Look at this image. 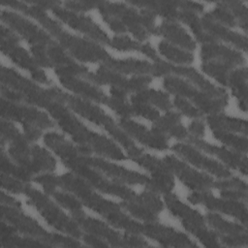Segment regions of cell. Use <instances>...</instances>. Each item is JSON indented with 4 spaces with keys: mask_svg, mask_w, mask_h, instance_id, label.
Returning a JSON list of instances; mask_svg holds the SVG:
<instances>
[{
    "mask_svg": "<svg viewBox=\"0 0 248 248\" xmlns=\"http://www.w3.org/2000/svg\"><path fill=\"white\" fill-rule=\"evenodd\" d=\"M59 185L62 188L75 193L84 202L86 206L102 214L111 224L125 229L131 233L141 232L142 225L124 215L116 203L107 201L92 192L88 184L80 178L75 177L71 174H65L59 178Z\"/></svg>",
    "mask_w": 248,
    "mask_h": 248,
    "instance_id": "cell-1",
    "label": "cell"
},
{
    "mask_svg": "<svg viewBox=\"0 0 248 248\" xmlns=\"http://www.w3.org/2000/svg\"><path fill=\"white\" fill-rule=\"evenodd\" d=\"M165 202L170 211L180 219L185 229L195 234L204 245L209 247L220 246L217 234L206 229L204 220L199 212L191 209L170 193L165 194Z\"/></svg>",
    "mask_w": 248,
    "mask_h": 248,
    "instance_id": "cell-2",
    "label": "cell"
},
{
    "mask_svg": "<svg viewBox=\"0 0 248 248\" xmlns=\"http://www.w3.org/2000/svg\"><path fill=\"white\" fill-rule=\"evenodd\" d=\"M164 86L170 92L178 94L179 97L191 99L202 112L217 113L228 103V98L213 97L202 90H198L194 85L177 77L165 78Z\"/></svg>",
    "mask_w": 248,
    "mask_h": 248,
    "instance_id": "cell-3",
    "label": "cell"
},
{
    "mask_svg": "<svg viewBox=\"0 0 248 248\" xmlns=\"http://www.w3.org/2000/svg\"><path fill=\"white\" fill-rule=\"evenodd\" d=\"M24 193L29 198L31 204L38 209L48 224L55 227L58 231L67 232L74 237L78 238L81 236V232L78 225L68 218L57 206H55L47 197L28 185Z\"/></svg>",
    "mask_w": 248,
    "mask_h": 248,
    "instance_id": "cell-4",
    "label": "cell"
},
{
    "mask_svg": "<svg viewBox=\"0 0 248 248\" xmlns=\"http://www.w3.org/2000/svg\"><path fill=\"white\" fill-rule=\"evenodd\" d=\"M56 37L58 38L61 46L66 47L71 54L81 61L106 62L110 58L103 47L88 40L75 37L63 30H61Z\"/></svg>",
    "mask_w": 248,
    "mask_h": 248,
    "instance_id": "cell-5",
    "label": "cell"
},
{
    "mask_svg": "<svg viewBox=\"0 0 248 248\" xmlns=\"http://www.w3.org/2000/svg\"><path fill=\"white\" fill-rule=\"evenodd\" d=\"M2 49L15 63L30 71L32 77L36 80L42 83H49L45 73L38 68L35 59H32L26 50L16 45V38L15 35L9 29H5L4 26L2 27Z\"/></svg>",
    "mask_w": 248,
    "mask_h": 248,
    "instance_id": "cell-6",
    "label": "cell"
},
{
    "mask_svg": "<svg viewBox=\"0 0 248 248\" xmlns=\"http://www.w3.org/2000/svg\"><path fill=\"white\" fill-rule=\"evenodd\" d=\"M188 200L194 203L201 202L209 209L219 210L223 213L232 215L240 220V222L244 226H246L247 224V207L246 204L241 201L230 199H216L212 195L207 194L204 191H199L191 194L188 197Z\"/></svg>",
    "mask_w": 248,
    "mask_h": 248,
    "instance_id": "cell-7",
    "label": "cell"
},
{
    "mask_svg": "<svg viewBox=\"0 0 248 248\" xmlns=\"http://www.w3.org/2000/svg\"><path fill=\"white\" fill-rule=\"evenodd\" d=\"M163 161L169 170L175 173L189 188L197 191H205L210 187H214L215 181L211 177L191 169L175 157L166 156Z\"/></svg>",
    "mask_w": 248,
    "mask_h": 248,
    "instance_id": "cell-8",
    "label": "cell"
},
{
    "mask_svg": "<svg viewBox=\"0 0 248 248\" xmlns=\"http://www.w3.org/2000/svg\"><path fill=\"white\" fill-rule=\"evenodd\" d=\"M52 11L58 18L66 22L74 29L85 33L91 39L109 45L110 40L108 39L107 34L89 17L76 14L75 12L67 8H62L59 5H56L54 8H52Z\"/></svg>",
    "mask_w": 248,
    "mask_h": 248,
    "instance_id": "cell-9",
    "label": "cell"
},
{
    "mask_svg": "<svg viewBox=\"0 0 248 248\" xmlns=\"http://www.w3.org/2000/svg\"><path fill=\"white\" fill-rule=\"evenodd\" d=\"M2 19L33 46H47L53 43L46 32L19 15L3 10Z\"/></svg>",
    "mask_w": 248,
    "mask_h": 248,
    "instance_id": "cell-10",
    "label": "cell"
},
{
    "mask_svg": "<svg viewBox=\"0 0 248 248\" xmlns=\"http://www.w3.org/2000/svg\"><path fill=\"white\" fill-rule=\"evenodd\" d=\"M172 150L184 158L186 161L190 162L191 164L195 165L196 167L205 170L220 179H226L231 177V171L224 167L222 164L209 159L208 157L202 154L198 149L195 147L185 144V143H176L173 145Z\"/></svg>",
    "mask_w": 248,
    "mask_h": 248,
    "instance_id": "cell-11",
    "label": "cell"
},
{
    "mask_svg": "<svg viewBox=\"0 0 248 248\" xmlns=\"http://www.w3.org/2000/svg\"><path fill=\"white\" fill-rule=\"evenodd\" d=\"M82 160L92 168L98 169L106 173L108 176L113 178V181L117 180L118 182L128 184H144L146 186L150 181V178L141 173L128 170L120 166L111 164L100 158L82 155Z\"/></svg>",
    "mask_w": 248,
    "mask_h": 248,
    "instance_id": "cell-12",
    "label": "cell"
},
{
    "mask_svg": "<svg viewBox=\"0 0 248 248\" xmlns=\"http://www.w3.org/2000/svg\"><path fill=\"white\" fill-rule=\"evenodd\" d=\"M3 115H7L16 121L22 123V125H33L40 129H46L53 126L49 117L33 108H27L12 103L9 100L2 101Z\"/></svg>",
    "mask_w": 248,
    "mask_h": 248,
    "instance_id": "cell-13",
    "label": "cell"
},
{
    "mask_svg": "<svg viewBox=\"0 0 248 248\" xmlns=\"http://www.w3.org/2000/svg\"><path fill=\"white\" fill-rule=\"evenodd\" d=\"M57 100L61 103H66L70 108H72L76 112L80 114L81 116L85 117L91 122H94L97 125L103 126L106 130H108L114 121L107 115L100 108L94 106L88 101L81 100L79 98L58 92Z\"/></svg>",
    "mask_w": 248,
    "mask_h": 248,
    "instance_id": "cell-14",
    "label": "cell"
},
{
    "mask_svg": "<svg viewBox=\"0 0 248 248\" xmlns=\"http://www.w3.org/2000/svg\"><path fill=\"white\" fill-rule=\"evenodd\" d=\"M120 125L128 134L136 138L139 141L146 146L156 149H166L168 147V140L164 134L158 131H149L144 126L138 124L127 117H122Z\"/></svg>",
    "mask_w": 248,
    "mask_h": 248,
    "instance_id": "cell-15",
    "label": "cell"
},
{
    "mask_svg": "<svg viewBox=\"0 0 248 248\" xmlns=\"http://www.w3.org/2000/svg\"><path fill=\"white\" fill-rule=\"evenodd\" d=\"M189 140L194 145L198 146L203 151L209 154L216 155L218 158H220L224 163H226L231 168L238 170L244 174L247 173V158L245 155H242L239 152H232L227 148L211 145L198 138L189 137Z\"/></svg>",
    "mask_w": 248,
    "mask_h": 248,
    "instance_id": "cell-16",
    "label": "cell"
},
{
    "mask_svg": "<svg viewBox=\"0 0 248 248\" xmlns=\"http://www.w3.org/2000/svg\"><path fill=\"white\" fill-rule=\"evenodd\" d=\"M141 232L167 246H196L185 234L177 232L172 229L154 224V222L142 225Z\"/></svg>",
    "mask_w": 248,
    "mask_h": 248,
    "instance_id": "cell-17",
    "label": "cell"
},
{
    "mask_svg": "<svg viewBox=\"0 0 248 248\" xmlns=\"http://www.w3.org/2000/svg\"><path fill=\"white\" fill-rule=\"evenodd\" d=\"M2 215L4 218L7 219L8 222L13 224L15 227H16L18 230H20L22 232L29 233L34 236L41 237L42 240L46 243H48V237L50 234H48L42 227L38 225L37 222H35L33 219L23 215L20 211L16 209V207H9V205L2 207Z\"/></svg>",
    "mask_w": 248,
    "mask_h": 248,
    "instance_id": "cell-18",
    "label": "cell"
},
{
    "mask_svg": "<svg viewBox=\"0 0 248 248\" xmlns=\"http://www.w3.org/2000/svg\"><path fill=\"white\" fill-rule=\"evenodd\" d=\"M201 53L203 61H216L231 68L244 62L243 56L236 50L214 43L204 44Z\"/></svg>",
    "mask_w": 248,
    "mask_h": 248,
    "instance_id": "cell-19",
    "label": "cell"
},
{
    "mask_svg": "<svg viewBox=\"0 0 248 248\" xmlns=\"http://www.w3.org/2000/svg\"><path fill=\"white\" fill-rule=\"evenodd\" d=\"M201 22L203 30L214 39L220 38L227 42L233 44L235 46L240 47L243 50H247V38L239 33L233 32L226 28L221 23H218L209 15L204 16L201 18Z\"/></svg>",
    "mask_w": 248,
    "mask_h": 248,
    "instance_id": "cell-20",
    "label": "cell"
},
{
    "mask_svg": "<svg viewBox=\"0 0 248 248\" xmlns=\"http://www.w3.org/2000/svg\"><path fill=\"white\" fill-rule=\"evenodd\" d=\"M79 225L90 234H95L96 236H99L101 238H104L108 240L111 245H117V246H124L127 245L125 234L121 235L118 232H114L110 228H108L104 223H101L98 220L89 218L84 216V214L79 215L78 217H75Z\"/></svg>",
    "mask_w": 248,
    "mask_h": 248,
    "instance_id": "cell-21",
    "label": "cell"
},
{
    "mask_svg": "<svg viewBox=\"0 0 248 248\" xmlns=\"http://www.w3.org/2000/svg\"><path fill=\"white\" fill-rule=\"evenodd\" d=\"M157 34L163 35L165 38L179 46L180 47L186 48L188 50H192L195 48V42L190 37V35L185 31L183 27H181L178 23L173 20H166L163 22L157 29Z\"/></svg>",
    "mask_w": 248,
    "mask_h": 248,
    "instance_id": "cell-22",
    "label": "cell"
},
{
    "mask_svg": "<svg viewBox=\"0 0 248 248\" xmlns=\"http://www.w3.org/2000/svg\"><path fill=\"white\" fill-rule=\"evenodd\" d=\"M170 73H174L178 76H183L190 79L194 84L198 85L200 89L216 98H228L227 93L220 87L212 85L207 79L202 77L197 71L183 66H173L170 64Z\"/></svg>",
    "mask_w": 248,
    "mask_h": 248,
    "instance_id": "cell-23",
    "label": "cell"
},
{
    "mask_svg": "<svg viewBox=\"0 0 248 248\" xmlns=\"http://www.w3.org/2000/svg\"><path fill=\"white\" fill-rule=\"evenodd\" d=\"M59 78L60 81L62 82V84H64V86L76 93L82 95L83 97H87L91 100L102 102L105 104H107L108 101V97H107L96 86L86 83L83 80L76 78L75 76H59Z\"/></svg>",
    "mask_w": 248,
    "mask_h": 248,
    "instance_id": "cell-24",
    "label": "cell"
},
{
    "mask_svg": "<svg viewBox=\"0 0 248 248\" xmlns=\"http://www.w3.org/2000/svg\"><path fill=\"white\" fill-rule=\"evenodd\" d=\"M104 66L117 73L135 74L139 76L154 73V64H150L146 61H140L135 59L116 61L109 58L105 62Z\"/></svg>",
    "mask_w": 248,
    "mask_h": 248,
    "instance_id": "cell-25",
    "label": "cell"
},
{
    "mask_svg": "<svg viewBox=\"0 0 248 248\" xmlns=\"http://www.w3.org/2000/svg\"><path fill=\"white\" fill-rule=\"evenodd\" d=\"M45 142L58 154L63 161L71 160L81 154L79 147H75L57 133H48L45 136Z\"/></svg>",
    "mask_w": 248,
    "mask_h": 248,
    "instance_id": "cell-26",
    "label": "cell"
},
{
    "mask_svg": "<svg viewBox=\"0 0 248 248\" xmlns=\"http://www.w3.org/2000/svg\"><path fill=\"white\" fill-rule=\"evenodd\" d=\"M207 122L212 131H225L231 133L240 132L245 136L247 134V123L245 120L214 113L207 117Z\"/></svg>",
    "mask_w": 248,
    "mask_h": 248,
    "instance_id": "cell-27",
    "label": "cell"
},
{
    "mask_svg": "<svg viewBox=\"0 0 248 248\" xmlns=\"http://www.w3.org/2000/svg\"><path fill=\"white\" fill-rule=\"evenodd\" d=\"M232 87V93L239 100L240 108L246 110L247 108V70L245 68L230 72L228 84Z\"/></svg>",
    "mask_w": 248,
    "mask_h": 248,
    "instance_id": "cell-28",
    "label": "cell"
},
{
    "mask_svg": "<svg viewBox=\"0 0 248 248\" xmlns=\"http://www.w3.org/2000/svg\"><path fill=\"white\" fill-rule=\"evenodd\" d=\"M179 119L180 117L177 113L169 112L155 120V130L162 134L169 133L177 139H185L188 136L187 131L179 123Z\"/></svg>",
    "mask_w": 248,
    "mask_h": 248,
    "instance_id": "cell-29",
    "label": "cell"
},
{
    "mask_svg": "<svg viewBox=\"0 0 248 248\" xmlns=\"http://www.w3.org/2000/svg\"><path fill=\"white\" fill-rule=\"evenodd\" d=\"M132 102H141L146 104H152L162 109H169L171 107L170 100L168 94L153 91V90H140L131 98Z\"/></svg>",
    "mask_w": 248,
    "mask_h": 248,
    "instance_id": "cell-30",
    "label": "cell"
},
{
    "mask_svg": "<svg viewBox=\"0 0 248 248\" xmlns=\"http://www.w3.org/2000/svg\"><path fill=\"white\" fill-rule=\"evenodd\" d=\"M33 172L51 171L55 167V161L49 153L39 146L31 148Z\"/></svg>",
    "mask_w": 248,
    "mask_h": 248,
    "instance_id": "cell-31",
    "label": "cell"
},
{
    "mask_svg": "<svg viewBox=\"0 0 248 248\" xmlns=\"http://www.w3.org/2000/svg\"><path fill=\"white\" fill-rule=\"evenodd\" d=\"M207 221L216 231L224 234L231 235V234H240V233L247 232L245 227L228 222L227 220L223 219L221 216L214 213H209L207 215Z\"/></svg>",
    "mask_w": 248,
    "mask_h": 248,
    "instance_id": "cell-32",
    "label": "cell"
},
{
    "mask_svg": "<svg viewBox=\"0 0 248 248\" xmlns=\"http://www.w3.org/2000/svg\"><path fill=\"white\" fill-rule=\"evenodd\" d=\"M161 53L170 61L179 64H189L193 61L194 57L190 52L183 50L177 46H174L167 42H162L159 45Z\"/></svg>",
    "mask_w": 248,
    "mask_h": 248,
    "instance_id": "cell-33",
    "label": "cell"
},
{
    "mask_svg": "<svg viewBox=\"0 0 248 248\" xmlns=\"http://www.w3.org/2000/svg\"><path fill=\"white\" fill-rule=\"evenodd\" d=\"M202 69L209 76L217 79L221 84H228V78L230 75L231 67L216 61H203Z\"/></svg>",
    "mask_w": 248,
    "mask_h": 248,
    "instance_id": "cell-34",
    "label": "cell"
},
{
    "mask_svg": "<svg viewBox=\"0 0 248 248\" xmlns=\"http://www.w3.org/2000/svg\"><path fill=\"white\" fill-rule=\"evenodd\" d=\"M216 139L223 141L225 144L233 148L236 152L246 153L247 151V139L246 137H239L231 132L213 131Z\"/></svg>",
    "mask_w": 248,
    "mask_h": 248,
    "instance_id": "cell-35",
    "label": "cell"
},
{
    "mask_svg": "<svg viewBox=\"0 0 248 248\" xmlns=\"http://www.w3.org/2000/svg\"><path fill=\"white\" fill-rule=\"evenodd\" d=\"M122 206L132 215L140 218V220H143L147 223H153L156 221V213L133 200L125 201L124 202H122Z\"/></svg>",
    "mask_w": 248,
    "mask_h": 248,
    "instance_id": "cell-36",
    "label": "cell"
},
{
    "mask_svg": "<svg viewBox=\"0 0 248 248\" xmlns=\"http://www.w3.org/2000/svg\"><path fill=\"white\" fill-rule=\"evenodd\" d=\"M51 194L60 204H62L64 207L71 210V212L74 214L75 217L84 214L81 210V203L72 195L57 192V191H53Z\"/></svg>",
    "mask_w": 248,
    "mask_h": 248,
    "instance_id": "cell-37",
    "label": "cell"
},
{
    "mask_svg": "<svg viewBox=\"0 0 248 248\" xmlns=\"http://www.w3.org/2000/svg\"><path fill=\"white\" fill-rule=\"evenodd\" d=\"M224 7H226L240 22V25L243 27L244 30H247L248 26V16H247V8L246 6L237 1H230V2H222L221 3Z\"/></svg>",
    "mask_w": 248,
    "mask_h": 248,
    "instance_id": "cell-38",
    "label": "cell"
},
{
    "mask_svg": "<svg viewBox=\"0 0 248 248\" xmlns=\"http://www.w3.org/2000/svg\"><path fill=\"white\" fill-rule=\"evenodd\" d=\"M132 113L140 116H143L149 120H157L159 118V112L154 108L150 107L146 103L132 102Z\"/></svg>",
    "mask_w": 248,
    "mask_h": 248,
    "instance_id": "cell-39",
    "label": "cell"
},
{
    "mask_svg": "<svg viewBox=\"0 0 248 248\" xmlns=\"http://www.w3.org/2000/svg\"><path fill=\"white\" fill-rule=\"evenodd\" d=\"M109 45L119 50H140L141 49V46L139 42L132 40L127 36H119L113 38Z\"/></svg>",
    "mask_w": 248,
    "mask_h": 248,
    "instance_id": "cell-40",
    "label": "cell"
},
{
    "mask_svg": "<svg viewBox=\"0 0 248 248\" xmlns=\"http://www.w3.org/2000/svg\"><path fill=\"white\" fill-rule=\"evenodd\" d=\"M209 16L213 18L215 21L219 20L224 24H228L231 26L235 24V18L232 16V14L221 3L218 4V7L209 15Z\"/></svg>",
    "mask_w": 248,
    "mask_h": 248,
    "instance_id": "cell-41",
    "label": "cell"
},
{
    "mask_svg": "<svg viewBox=\"0 0 248 248\" xmlns=\"http://www.w3.org/2000/svg\"><path fill=\"white\" fill-rule=\"evenodd\" d=\"M174 106L184 114L192 117H200L202 115V112L194 105H192L189 101L182 97H176L173 101Z\"/></svg>",
    "mask_w": 248,
    "mask_h": 248,
    "instance_id": "cell-42",
    "label": "cell"
},
{
    "mask_svg": "<svg viewBox=\"0 0 248 248\" xmlns=\"http://www.w3.org/2000/svg\"><path fill=\"white\" fill-rule=\"evenodd\" d=\"M34 180L38 183H40L44 188L45 190L47 192V193H52L53 191H55V187L59 185V181H58V178L57 177H53L51 176L50 174H42V175H39L37 177L34 178Z\"/></svg>",
    "mask_w": 248,
    "mask_h": 248,
    "instance_id": "cell-43",
    "label": "cell"
},
{
    "mask_svg": "<svg viewBox=\"0 0 248 248\" xmlns=\"http://www.w3.org/2000/svg\"><path fill=\"white\" fill-rule=\"evenodd\" d=\"M247 232L240 234H223L220 236V241L230 246H241L247 244Z\"/></svg>",
    "mask_w": 248,
    "mask_h": 248,
    "instance_id": "cell-44",
    "label": "cell"
},
{
    "mask_svg": "<svg viewBox=\"0 0 248 248\" xmlns=\"http://www.w3.org/2000/svg\"><path fill=\"white\" fill-rule=\"evenodd\" d=\"M189 131H190L191 134H192L191 137L200 139V138L203 135L204 127H203V125H202V123L201 121L196 120V121L192 122L191 125L189 126Z\"/></svg>",
    "mask_w": 248,
    "mask_h": 248,
    "instance_id": "cell-45",
    "label": "cell"
}]
</instances>
